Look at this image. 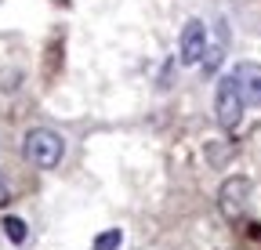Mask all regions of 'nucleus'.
<instances>
[{
  "mask_svg": "<svg viewBox=\"0 0 261 250\" xmlns=\"http://www.w3.org/2000/svg\"><path fill=\"white\" fill-rule=\"evenodd\" d=\"M62 152H65V142L51 127H33L25 134V156H29V163H37L40 171L58 167L62 163Z\"/></svg>",
  "mask_w": 261,
  "mask_h": 250,
  "instance_id": "f257e3e1",
  "label": "nucleus"
},
{
  "mask_svg": "<svg viewBox=\"0 0 261 250\" xmlns=\"http://www.w3.org/2000/svg\"><path fill=\"white\" fill-rule=\"evenodd\" d=\"M243 95H240V87H236V76L228 73L218 80V91H214V116L225 131H236L240 127V120H243Z\"/></svg>",
  "mask_w": 261,
  "mask_h": 250,
  "instance_id": "f03ea898",
  "label": "nucleus"
},
{
  "mask_svg": "<svg viewBox=\"0 0 261 250\" xmlns=\"http://www.w3.org/2000/svg\"><path fill=\"white\" fill-rule=\"evenodd\" d=\"M250 196H254L250 178H243V174L225 178L221 189H218V210L228 217V221H240V217L247 214V207H250Z\"/></svg>",
  "mask_w": 261,
  "mask_h": 250,
  "instance_id": "7ed1b4c3",
  "label": "nucleus"
},
{
  "mask_svg": "<svg viewBox=\"0 0 261 250\" xmlns=\"http://www.w3.org/2000/svg\"><path fill=\"white\" fill-rule=\"evenodd\" d=\"M207 54V25L200 18H189L181 29V44H178V62L181 66H196Z\"/></svg>",
  "mask_w": 261,
  "mask_h": 250,
  "instance_id": "20e7f679",
  "label": "nucleus"
},
{
  "mask_svg": "<svg viewBox=\"0 0 261 250\" xmlns=\"http://www.w3.org/2000/svg\"><path fill=\"white\" fill-rule=\"evenodd\" d=\"M236 76V87L247 105H261V66L257 62H240V66L232 69Z\"/></svg>",
  "mask_w": 261,
  "mask_h": 250,
  "instance_id": "39448f33",
  "label": "nucleus"
},
{
  "mask_svg": "<svg viewBox=\"0 0 261 250\" xmlns=\"http://www.w3.org/2000/svg\"><path fill=\"white\" fill-rule=\"evenodd\" d=\"M4 236H8L11 243H25L29 229H25V221H22V217H4Z\"/></svg>",
  "mask_w": 261,
  "mask_h": 250,
  "instance_id": "423d86ee",
  "label": "nucleus"
},
{
  "mask_svg": "<svg viewBox=\"0 0 261 250\" xmlns=\"http://www.w3.org/2000/svg\"><path fill=\"white\" fill-rule=\"evenodd\" d=\"M120 243H123V232L120 229H109V232H102V236L94 239L91 250H120Z\"/></svg>",
  "mask_w": 261,
  "mask_h": 250,
  "instance_id": "0eeeda50",
  "label": "nucleus"
},
{
  "mask_svg": "<svg viewBox=\"0 0 261 250\" xmlns=\"http://www.w3.org/2000/svg\"><path fill=\"white\" fill-rule=\"evenodd\" d=\"M228 156H232V149H228V145H225V149H221L218 142H211V145H207V160H211L214 167H221V163L228 160Z\"/></svg>",
  "mask_w": 261,
  "mask_h": 250,
  "instance_id": "6e6552de",
  "label": "nucleus"
},
{
  "mask_svg": "<svg viewBox=\"0 0 261 250\" xmlns=\"http://www.w3.org/2000/svg\"><path fill=\"white\" fill-rule=\"evenodd\" d=\"M11 203V189H8V181L0 178V207H8Z\"/></svg>",
  "mask_w": 261,
  "mask_h": 250,
  "instance_id": "1a4fd4ad",
  "label": "nucleus"
}]
</instances>
